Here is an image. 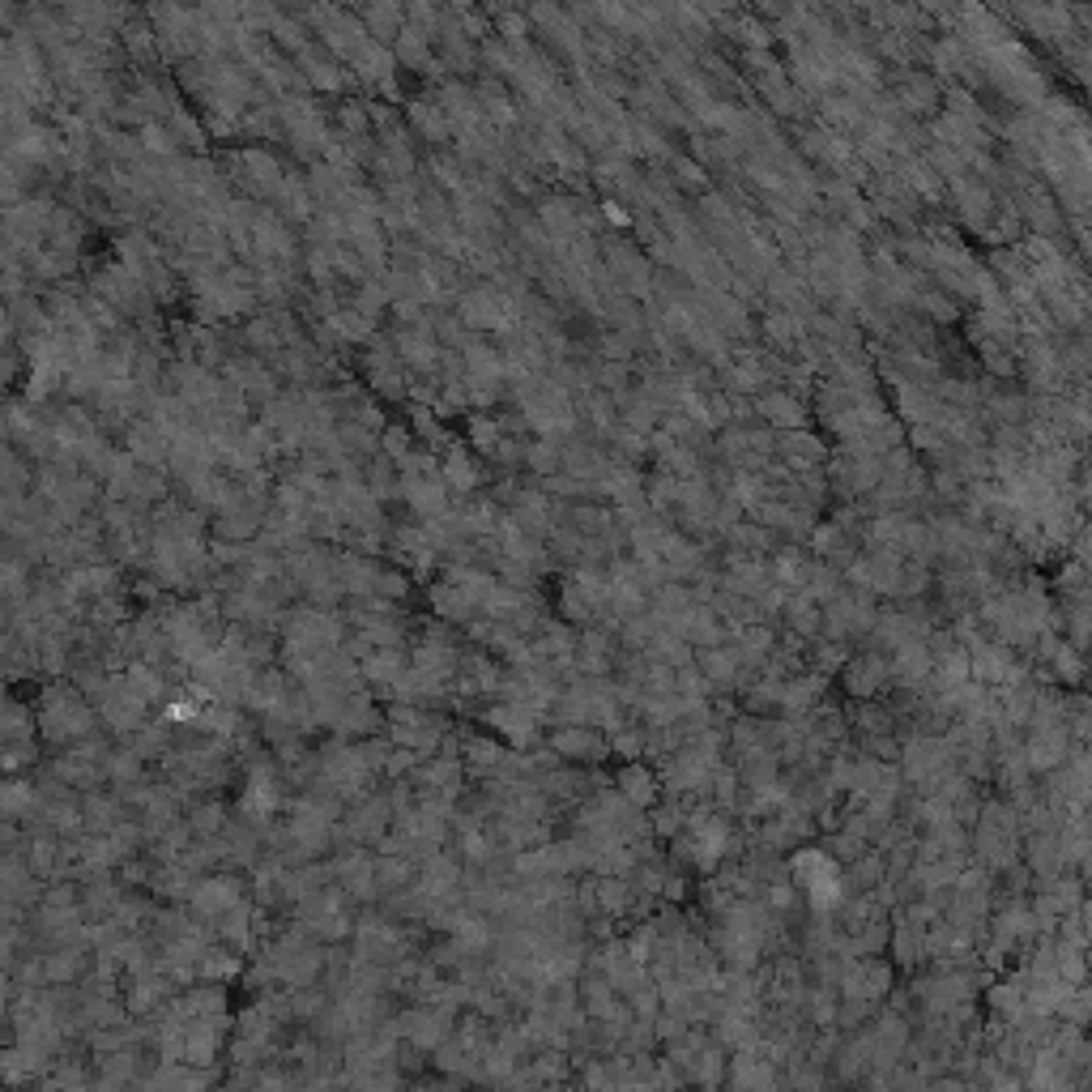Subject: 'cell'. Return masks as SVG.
Listing matches in <instances>:
<instances>
[{
    "label": "cell",
    "mask_w": 1092,
    "mask_h": 1092,
    "mask_svg": "<svg viewBox=\"0 0 1092 1092\" xmlns=\"http://www.w3.org/2000/svg\"><path fill=\"white\" fill-rule=\"evenodd\" d=\"M440 478H444V487L453 483L457 491H469V487H478V466L469 462L462 448H453V453H448V462H444V469H440Z\"/></svg>",
    "instance_id": "3"
},
{
    "label": "cell",
    "mask_w": 1092,
    "mask_h": 1092,
    "mask_svg": "<svg viewBox=\"0 0 1092 1092\" xmlns=\"http://www.w3.org/2000/svg\"><path fill=\"white\" fill-rule=\"evenodd\" d=\"M781 457H786L794 469H811V466H819L823 444L811 432H786V440H781Z\"/></svg>",
    "instance_id": "1"
},
{
    "label": "cell",
    "mask_w": 1092,
    "mask_h": 1092,
    "mask_svg": "<svg viewBox=\"0 0 1092 1092\" xmlns=\"http://www.w3.org/2000/svg\"><path fill=\"white\" fill-rule=\"evenodd\" d=\"M1088 457H1092V448H1088Z\"/></svg>",
    "instance_id": "5"
},
{
    "label": "cell",
    "mask_w": 1092,
    "mask_h": 1092,
    "mask_svg": "<svg viewBox=\"0 0 1092 1092\" xmlns=\"http://www.w3.org/2000/svg\"><path fill=\"white\" fill-rule=\"evenodd\" d=\"M602 209H606V218H610V222H627V213H624V209H619V206H615V201H606V206H602Z\"/></svg>",
    "instance_id": "4"
},
{
    "label": "cell",
    "mask_w": 1092,
    "mask_h": 1092,
    "mask_svg": "<svg viewBox=\"0 0 1092 1092\" xmlns=\"http://www.w3.org/2000/svg\"><path fill=\"white\" fill-rule=\"evenodd\" d=\"M759 410H764V419L768 423H786L789 432H802V427H807V410H802L798 405V398H786V393H773V398H764L759 401Z\"/></svg>",
    "instance_id": "2"
}]
</instances>
